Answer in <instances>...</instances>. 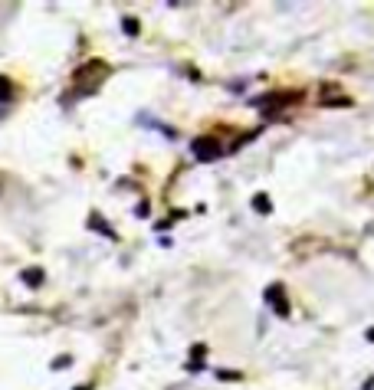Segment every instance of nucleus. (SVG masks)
<instances>
[{
  "label": "nucleus",
  "instance_id": "nucleus-6",
  "mask_svg": "<svg viewBox=\"0 0 374 390\" xmlns=\"http://www.w3.org/2000/svg\"><path fill=\"white\" fill-rule=\"evenodd\" d=\"M11 95H13L11 79H4V76H0V102H11Z\"/></svg>",
  "mask_w": 374,
  "mask_h": 390
},
{
  "label": "nucleus",
  "instance_id": "nucleus-12",
  "mask_svg": "<svg viewBox=\"0 0 374 390\" xmlns=\"http://www.w3.org/2000/svg\"><path fill=\"white\" fill-rule=\"evenodd\" d=\"M76 390H89V387H76Z\"/></svg>",
  "mask_w": 374,
  "mask_h": 390
},
{
  "label": "nucleus",
  "instance_id": "nucleus-1",
  "mask_svg": "<svg viewBox=\"0 0 374 390\" xmlns=\"http://www.w3.org/2000/svg\"><path fill=\"white\" fill-rule=\"evenodd\" d=\"M191 151H194V158L197 161H217L223 154V144L220 141H213V138H197Z\"/></svg>",
  "mask_w": 374,
  "mask_h": 390
},
{
  "label": "nucleus",
  "instance_id": "nucleus-5",
  "mask_svg": "<svg viewBox=\"0 0 374 390\" xmlns=\"http://www.w3.org/2000/svg\"><path fill=\"white\" fill-rule=\"evenodd\" d=\"M23 282H27L30 289H36V285H43V269H27V272H23Z\"/></svg>",
  "mask_w": 374,
  "mask_h": 390
},
{
  "label": "nucleus",
  "instance_id": "nucleus-10",
  "mask_svg": "<svg viewBox=\"0 0 374 390\" xmlns=\"http://www.w3.org/2000/svg\"><path fill=\"white\" fill-rule=\"evenodd\" d=\"M322 105H352V99H322Z\"/></svg>",
  "mask_w": 374,
  "mask_h": 390
},
{
  "label": "nucleus",
  "instance_id": "nucleus-8",
  "mask_svg": "<svg viewBox=\"0 0 374 390\" xmlns=\"http://www.w3.org/2000/svg\"><path fill=\"white\" fill-rule=\"evenodd\" d=\"M217 377L220 380H240L243 374H236V370H217Z\"/></svg>",
  "mask_w": 374,
  "mask_h": 390
},
{
  "label": "nucleus",
  "instance_id": "nucleus-11",
  "mask_svg": "<svg viewBox=\"0 0 374 390\" xmlns=\"http://www.w3.org/2000/svg\"><path fill=\"white\" fill-rule=\"evenodd\" d=\"M368 341H374V328H371V331H368Z\"/></svg>",
  "mask_w": 374,
  "mask_h": 390
},
{
  "label": "nucleus",
  "instance_id": "nucleus-7",
  "mask_svg": "<svg viewBox=\"0 0 374 390\" xmlns=\"http://www.w3.org/2000/svg\"><path fill=\"white\" fill-rule=\"evenodd\" d=\"M121 27H125V33H128V36H138V20H135V17H125V20H121Z\"/></svg>",
  "mask_w": 374,
  "mask_h": 390
},
{
  "label": "nucleus",
  "instance_id": "nucleus-4",
  "mask_svg": "<svg viewBox=\"0 0 374 390\" xmlns=\"http://www.w3.org/2000/svg\"><path fill=\"white\" fill-rule=\"evenodd\" d=\"M253 210L266 217V213H273V201H269L266 194H256V197H253Z\"/></svg>",
  "mask_w": 374,
  "mask_h": 390
},
{
  "label": "nucleus",
  "instance_id": "nucleus-2",
  "mask_svg": "<svg viewBox=\"0 0 374 390\" xmlns=\"http://www.w3.org/2000/svg\"><path fill=\"white\" fill-rule=\"evenodd\" d=\"M266 302H269V309H273L279 318H289V302H286V292H283V285H279V282L266 289Z\"/></svg>",
  "mask_w": 374,
  "mask_h": 390
},
{
  "label": "nucleus",
  "instance_id": "nucleus-3",
  "mask_svg": "<svg viewBox=\"0 0 374 390\" xmlns=\"http://www.w3.org/2000/svg\"><path fill=\"white\" fill-rule=\"evenodd\" d=\"M89 227H95V230H99V233H105L109 240H119V233L112 230V227H105V220H102L99 213H92V217H89Z\"/></svg>",
  "mask_w": 374,
  "mask_h": 390
},
{
  "label": "nucleus",
  "instance_id": "nucleus-9",
  "mask_svg": "<svg viewBox=\"0 0 374 390\" xmlns=\"http://www.w3.org/2000/svg\"><path fill=\"white\" fill-rule=\"evenodd\" d=\"M69 364H72L69 354H66V358H56V361H53V368H56V370H60V368H69Z\"/></svg>",
  "mask_w": 374,
  "mask_h": 390
}]
</instances>
